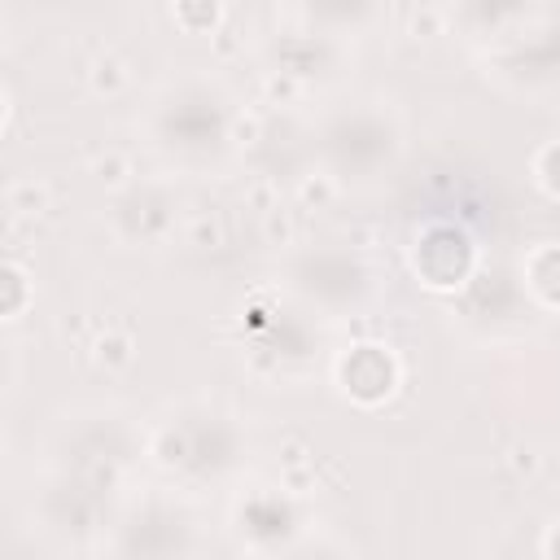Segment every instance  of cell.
<instances>
[{
  "mask_svg": "<svg viewBox=\"0 0 560 560\" xmlns=\"http://www.w3.org/2000/svg\"><path fill=\"white\" fill-rule=\"evenodd\" d=\"M228 127V101L214 83L184 79L158 101V136L162 144L192 153V149H214Z\"/></svg>",
  "mask_w": 560,
  "mask_h": 560,
  "instance_id": "1",
  "label": "cell"
}]
</instances>
